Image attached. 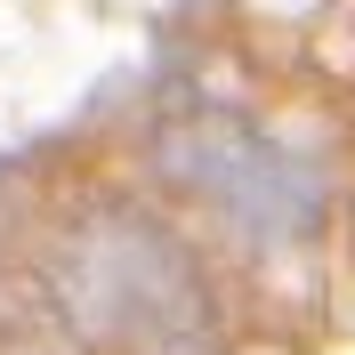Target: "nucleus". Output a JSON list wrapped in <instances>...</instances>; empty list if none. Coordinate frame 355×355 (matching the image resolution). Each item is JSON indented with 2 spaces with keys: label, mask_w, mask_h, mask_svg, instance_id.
<instances>
[{
  "label": "nucleus",
  "mask_w": 355,
  "mask_h": 355,
  "mask_svg": "<svg viewBox=\"0 0 355 355\" xmlns=\"http://www.w3.org/2000/svg\"><path fill=\"white\" fill-rule=\"evenodd\" d=\"M162 162H170V178H186L194 194L226 202L234 218L275 226V234L307 226V210H315V186L291 170L259 130H243V121H210V113H202V121H186V130L162 137Z\"/></svg>",
  "instance_id": "1"
},
{
  "label": "nucleus",
  "mask_w": 355,
  "mask_h": 355,
  "mask_svg": "<svg viewBox=\"0 0 355 355\" xmlns=\"http://www.w3.org/2000/svg\"><path fill=\"white\" fill-rule=\"evenodd\" d=\"M17 355H41V347H33V339H17Z\"/></svg>",
  "instance_id": "2"
}]
</instances>
